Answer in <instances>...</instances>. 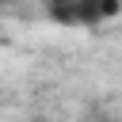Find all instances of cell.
Returning a JSON list of instances; mask_svg holds the SVG:
<instances>
[{"mask_svg": "<svg viewBox=\"0 0 122 122\" xmlns=\"http://www.w3.org/2000/svg\"><path fill=\"white\" fill-rule=\"evenodd\" d=\"M122 8V0H72V19L76 27H99L107 19H114Z\"/></svg>", "mask_w": 122, "mask_h": 122, "instance_id": "cell-1", "label": "cell"}, {"mask_svg": "<svg viewBox=\"0 0 122 122\" xmlns=\"http://www.w3.org/2000/svg\"><path fill=\"white\" fill-rule=\"evenodd\" d=\"M46 8H50V19H57V23H65V27H76V19H72V0H46Z\"/></svg>", "mask_w": 122, "mask_h": 122, "instance_id": "cell-2", "label": "cell"}]
</instances>
